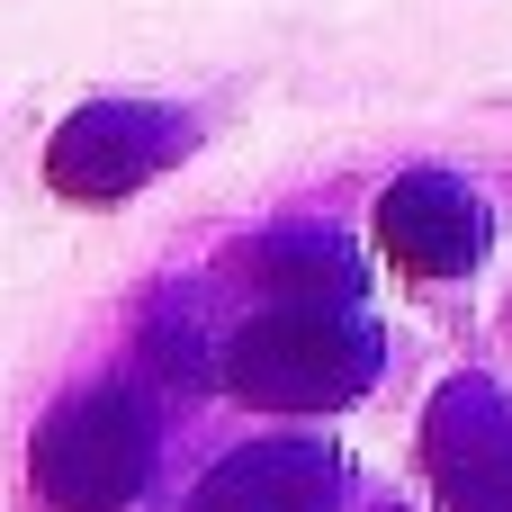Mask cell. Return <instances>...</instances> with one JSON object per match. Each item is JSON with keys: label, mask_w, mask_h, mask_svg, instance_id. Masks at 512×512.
Returning a JSON list of instances; mask_svg holds the SVG:
<instances>
[{"label": "cell", "mask_w": 512, "mask_h": 512, "mask_svg": "<svg viewBox=\"0 0 512 512\" xmlns=\"http://www.w3.org/2000/svg\"><path fill=\"white\" fill-rule=\"evenodd\" d=\"M378 378V324L351 306H270L225 342V387L270 414L351 405Z\"/></svg>", "instance_id": "6da1fadb"}, {"label": "cell", "mask_w": 512, "mask_h": 512, "mask_svg": "<svg viewBox=\"0 0 512 512\" xmlns=\"http://www.w3.org/2000/svg\"><path fill=\"white\" fill-rule=\"evenodd\" d=\"M153 405L135 387H90L36 423V495L54 512H126L153 486Z\"/></svg>", "instance_id": "7a4b0ae2"}, {"label": "cell", "mask_w": 512, "mask_h": 512, "mask_svg": "<svg viewBox=\"0 0 512 512\" xmlns=\"http://www.w3.org/2000/svg\"><path fill=\"white\" fill-rule=\"evenodd\" d=\"M180 153H189V117L144 108V99H99V108H81V117L54 135L45 180H54L63 198H126L135 180H153V171L180 162Z\"/></svg>", "instance_id": "3957f363"}, {"label": "cell", "mask_w": 512, "mask_h": 512, "mask_svg": "<svg viewBox=\"0 0 512 512\" xmlns=\"http://www.w3.org/2000/svg\"><path fill=\"white\" fill-rule=\"evenodd\" d=\"M378 243H387V261L414 270V279H468V270L486 261V243H495V216H486V198H477L468 180H450V171H405V180L378 198Z\"/></svg>", "instance_id": "277c9868"}, {"label": "cell", "mask_w": 512, "mask_h": 512, "mask_svg": "<svg viewBox=\"0 0 512 512\" xmlns=\"http://www.w3.org/2000/svg\"><path fill=\"white\" fill-rule=\"evenodd\" d=\"M342 504V459L333 450H306V441H261V450H234L189 512H333Z\"/></svg>", "instance_id": "5b68a950"}]
</instances>
